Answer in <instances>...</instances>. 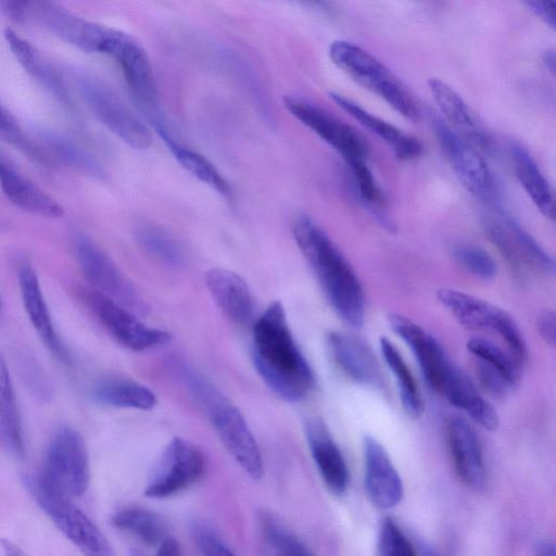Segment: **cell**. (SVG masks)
<instances>
[{
  "label": "cell",
  "instance_id": "1",
  "mask_svg": "<svg viewBox=\"0 0 556 556\" xmlns=\"http://www.w3.org/2000/svg\"><path fill=\"white\" fill-rule=\"evenodd\" d=\"M252 359L267 387L288 402H300L315 378L290 330L279 301L271 302L253 326Z\"/></svg>",
  "mask_w": 556,
  "mask_h": 556
},
{
  "label": "cell",
  "instance_id": "2",
  "mask_svg": "<svg viewBox=\"0 0 556 556\" xmlns=\"http://www.w3.org/2000/svg\"><path fill=\"white\" fill-rule=\"evenodd\" d=\"M293 237L333 311L350 327L361 328L365 318V295L350 262L308 216L296 218Z\"/></svg>",
  "mask_w": 556,
  "mask_h": 556
},
{
  "label": "cell",
  "instance_id": "3",
  "mask_svg": "<svg viewBox=\"0 0 556 556\" xmlns=\"http://www.w3.org/2000/svg\"><path fill=\"white\" fill-rule=\"evenodd\" d=\"M186 379L228 453L248 476L260 480L264 475L262 453L240 410L201 377L189 374Z\"/></svg>",
  "mask_w": 556,
  "mask_h": 556
},
{
  "label": "cell",
  "instance_id": "4",
  "mask_svg": "<svg viewBox=\"0 0 556 556\" xmlns=\"http://www.w3.org/2000/svg\"><path fill=\"white\" fill-rule=\"evenodd\" d=\"M331 61L354 81L383 99L393 110L413 122L418 106L402 81L376 56L345 40L329 46Z\"/></svg>",
  "mask_w": 556,
  "mask_h": 556
},
{
  "label": "cell",
  "instance_id": "5",
  "mask_svg": "<svg viewBox=\"0 0 556 556\" xmlns=\"http://www.w3.org/2000/svg\"><path fill=\"white\" fill-rule=\"evenodd\" d=\"M439 303L464 328L497 337L505 349L523 366L528 349L523 334L505 309L485 300L453 288L437 291Z\"/></svg>",
  "mask_w": 556,
  "mask_h": 556
},
{
  "label": "cell",
  "instance_id": "6",
  "mask_svg": "<svg viewBox=\"0 0 556 556\" xmlns=\"http://www.w3.org/2000/svg\"><path fill=\"white\" fill-rule=\"evenodd\" d=\"M89 479V456L84 438L71 427L59 428L48 444L41 470L33 481L73 498L86 492Z\"/></svg>",
  "mask_w": 556,
  "mask_h": 556
},
{
  "label": "cell",
  "instance_id": "7",
  "mask_svg": "<svg viewBox=\"0 0 556 556\" xmlns=\"http://www.w3.org/2000/svg\"><path fill=\"white\" fill-rule=\"evenodd\" d=\"M388 323L392 331L409 348L427 384L445 397L464 376L447 356L440 342L408 317L391 313Z\"/></svg>",
  "mask_w": 556,
  "mask_h": 556
},
{
  "label": "cell",
  "instance_id": "8",
  "mask_svg": "<svg viewBox=\"0 0 556 556\" xmlns=\"http://www.w3.org/2000/svg\"><path fill=\"white\" fill-rule=\"evenodd\" d=\"M206 456L193 442L174 438L163 450L144 488L150 498H167L198 483L205 475Z\"/></svg>",
  "mask_w": 556,
  "mask_h": 556
},
{
  "label": "cell",
  "instance_id": "9",
  "mask_svg": "<svg viewBox=\"0 0 556 556\" xmlns=\"http://www.w3.org/2000/svg\"><path fill=\"white\" fill-rule=\"evenodd\" d=\"M81 302L91 311L110 336L131 351H146L170 340L164 330L140 321L132 311L92 288H79Z\"/></svg>",
  "mask_w": 556,
  "mask_h": 556
},
{
  "label": "cell",
  "instance_id": "10",
  "mask_svg": "<svg viewBox=\"0 0 556 556\" xmlns=\"http://www.w3.org/2000/svg\"><path fill=\"white\" fill-rule=\"evenodd\" d=\"M77 85L96 117L121 140L139 150L152 144L148 126L110 87L88 75L78 76Z\"/></svg>",
  "mask_w": 556,
  "mask_h": 556
},
{
  "label": "cell",
  "instance_id": "11",
  "mask_svg": "<svg viewBox=\"0 0 556 556\" xmlns=\"http://www.w3.org/2000/svg\"><path fill=\"white\" fill-rule=\"evenodd\" d=\"M24 9L25 22H37L85 52L105 54L116 33V29L85 20L54 2L24 1Z\"/></svg>",
  "mask_w": 556,
  "mask_h": 556
},
{
  "label": "cell",
  "instance_id": "12",
  "mask_svg": "<svg viewBox=\"0 0 556 556\" xmlns=\"http://www.w3.org/2000/svg\"><path fill=\"white\" fill-rule=\"evenodd\" d=\"M38 505L55 527L85 556H112L111 546L97 525L64 495L30 482Z\"/></svg>",
  "mask_w": 556,
  "mask_h": 556
},
{
  "label": "cell",
  "instance_id": "13",
  "mask_svg": "<svg viewBox=\"0 0 556 556\" xmlns=\"http://www.w3.org/2000/svg\"><path fill=\"white\" fill-rule=\"evenodd\" d=\"M283 103L291 115L338 151L345 162L367 160L369 147L352 126L305 98L287 96Z\"/></svg>",
  "mask_w": 556,
  "mask_h": 556
},
{
  "label": "cell",
  "instance_id": "14",
  "mask_svg": "<svg viewBox=\"0 0 556 556\" xmlns=\"http://www.w3.org/2000/svg\"><path fill=\"white\" fill-rule=\"evenodd\" d=\"M433 132L463 186L476 198L492 200L495 194L494 178L479 151L460 138L438 115H432Z\"/></svg>",
  "mask_w": 556,
  "mask_h": 556
},
{
  "label": "cell",
  "instance_id": "15",
  "mask_svg": "<svg viewBox=\"0 0 556 556\" xmlns=\"http://www.w3.org/2000/svg\"><path fill=\"white\" fill-rule=\"evenodd\" d=\"M484 227L492 243L515 271L554 274L553 256L513 217L488 219Z\"/></svg>",
  "mask_w": 556,
  "mask_h": 556
},
{
  "label": "cell",
  "instance_id": "16",
  "mask_svg": "<svg viewBox=\"0 0 556 556\" xmlns=\"http://www.w3.org/2000/svg\"><path fill=\"white\" fill-rule=\"evenodd\" d=\"M75 253L79 267L92 289L130 311H144L136 290L111 257L93 241L79 236L75 242Z\"/></svg>",
  "mask_w": 556,
  "mask_h": 556
},
{
  "label": "cell",
  "instance_id": "17",
  "mask_svg": "<svg viewBox=\"0 0 556 556\" xmlns=\"http://www.w3.org/2000/svg\"><path fill=\"white\" fill-rule=\"evenodd\" d=\"M364 488L372 505L380 509L395 507L403 498L402 479L381 443L371 435L362 441Z\"/></svg>",
  "mask_w": 556,
  "mask_h": 556
},
{
  "label": "cell",
  "instance_id": "18",
  "mask_svg": "<svg viewBox=\"0 0 556 556\" xmlns=\"http://www.w3.org/2000/svg\"><path fill=\"white\" fill-rule=\"evenodd\" d=\"M17 280L23 306L42 343L60 362L71 363V354L53 324L38 275L26 258L18 262Z\"/></svg>",
  "mask_w": 556,
  "mask_h": 556
},
{
  "label": "cell",
  "instance_id": "19",
  "mask_svg": "<svg viewBox=\"0 0 556 556\" xmlns=\"http://www.w3.org/2000/svg\"><path fill=\"white\" fill-rule=\"evenodd\" d=\"M105 54L118 63L137 100L142 105H155L156 83L150 60L141 45L131 36L116 30Z\"/></svg>",
  "mask_w": 556,
  "mask_h": 556
},
{
  "label": "cell",
  "instance_id": "20",
  "mask_svg": "<svg viewBox=\"0 0 556 556\" xmlns=\"http://www.w3.org/2000/svg\"><path fill=\"white\" fill-rule=\"evenodd\" d=\"M446 440L459 479L469 488H484L485 464L480 440L472 424L462 416L451 417L446 422Z\"/></svg>",
  "mask_w": 556,
  "mask_h": 556
},
{
  "label": "cell",
  "instance_id": "21",
  "mask_svg": "<svg viewBox=\"0 0 556 556\" xmlns=\"http://www.w3.org/2000/svg\"><path fill=\"white\" fill-rule=\"evenodd\" d=\"M428 85L443 114L442 119L451 129L480 153H490L493 150L492 138L464 99L448 84L437 77L429 79Z\"/></svg>",
  "mask_w": 556,
  "mask_h": 556
},
{
  "label": "cell",
  "instance_id": "22",
  "mask_svg": "<svg viewBox=\"0 0 556 556\" xmlns=\"http://www.w3.org/2000/svg\"><path fill=\"white\" fill-rule=\"evenodd\" d=\"M327 345L336 365L350 379L371 388L383 387L379 363L363 340L345 332L331 331L327 336Z\"/></svg>",
  "mask_w": 556,
  "mask_h": 556
},
{
  "label": "cell",
  "instance_id": "23",
  "mask_svg": "<svg viewBox=\"0 0 556 556\" xmlns=\"http://www.w3.org/2000/svg\"><path fill=\"white\" fill-rule=\"evenodd\" d=\"M304 432L308 448L321 480L334 495H342L350 484V473L345 459L319 418L305 422Z\"/></svg>",
  "mask_w": 556,
  "mask_h": 556
},
{
  "label": "cell",
  "instance_id": "24",
  "mask_svg": "<svg viewBox=\"0 0 556 556\" xmlns=\"http://www.w3.org/2000/svg\"><path fill=\"white\" fill-rule=\"evenodd\" d=\"M0 188L7 199L24 212L47 218H60L63 206L27 176L0 150Z\"/></svg>",
  "mask_w": 556,
  "mask_h": 556
},
{
  "label": "cell",
  "instance_id": "25",
  "mask_svg": "<svg viewBox=\"0 0 556 556\" xmlns=\"http://www.w3.org/2000/svg\"><path fill=\"white\" fill-rule=\"evenodd\" d=\"M205 283L217 307L229 320L247 325L253 319V296L249 286L238 274L213 268L207 271Z\"/></svg>",
  "mask_w": 556,
  "mask_h": 556
},
{
  "label": "cell",
  "instance_id": "26",
  "mask_svg": "<svg viewBox=\"0 0 556 556\" xmlns=\"http://www.w3.org/2000/svg\"><path fill=\"white\" fill-rule=\"evenodd\" d=\"M329 97L361 125L383 140L397 159L409 161L421 155L424 147L415 136L371 114L342 94L330 92Z\"/></svg>",
  "mask_w": 556,
  "mask_h": 556
},
{
  "label": "cell",
  "instance_id": "27",
  "mask_svg": "<svg viewBox=\"0 0 556 556\" xmlns=\"http://www.w3.org/2000/svg\"><path fill=\"white\" fill-rule=\"evenodd\" d=\"M151 125L176 161L187 172L224 198L231 197V189L227 180L205 156L180 143L167 129L163 119L153 117L151 118Z\"/></svg>",
  "mask_w": 556,
  "mask_h": 556
},
{
  "label": "cell",
  "instance_id": "28",
  "mask_svg": "<svg viewBox=\"0 0 556 556\" xmlns=\"http://www.w3.org/2000/svg\"><path fill=\"white\" fill-rule=\"evenodd\" d=\"M510 157L515 174L536 208L549 219L555 216L552 187L532 154L521 143L511 141Z\"/></svg>",
  "mask_w": 556,
  "mask_h": 556
},
{
  "label": "cell",
  "instance_id": "29",
  "mask_svg": "<svg viewBox=\"0 0 556 556\" xmlns=\"http://www.w3.org/2000/svg\"><path fill=\"white\" fill-rule=\"evenodd\" d=\"M0 448L20 459L25 453L23 428L15 391L7 363L0 353Z\"/></svg>",
  "mask_w": 556,
  "mask_h": 556
},
{
  "label": "cell",
  "instance_id": "30",
  "mask_svg": "<svg viewBox=\"0 0 556 556\" xmlns=\"http://www.w3.org/2000/svg\"><path fill=\"white\" fill-rule=\"evenodd\" d=\"M4 39L21 66L60 100L68 101L67 89L59 72L29 41L7 28Z\"/></svg>",
  "mask_w": 556,
  "mask_h": 556
},
{
  "label": "cell",
  "instance_id": "31",
  "mask_svg": "<svg viewBox=\"0 0 556 556\" xmlns=\"http://www.w3.org/2000/svg\"><path fill=\"white\" fill-rule=\"evenodd\" d=\"M92 397L103 405L140 410L152 409L157 403L153 391L125 378H106L99 381L92 389Z\"/></svg>",
  "mask_w": 556,
  "mask_h": 556
},
{
  "label": "cell",
  "instance_id": "32",
  "mask_svg": "<svg viewBox=\"0 0 556 556\" xmlns=\"http://www.w3.org/2000/svg\"><path fill=\"white\" fill-rule=\"evenodd\" d=\"M379 346L384 363L394 377L405 413L410 418L418 419L424 414L425 402L413 372L388 338L380 337Z\"/></svg>",
  "mask_w": 556,
  "mask_h": 556
},
{
  "label": "cell",
  "instance_id": "33",
  "mask_svg": "<svg viewBox=\"0 0 556 556\" xmlns=\"http://www.w3.org/2000/svg\"><path fill=\"white\" fill-rule=\"evenodd\" d=\"M114 528L126 532L140 542L154 546L167 536L163 517L152 510L129 506L117 510L111 518Z\"/></svg>",
  "mask_w": 556,
  "mask_h": 556
},
{
  "label": "cell",
  "instance_id": "34",
  "mask_svg": "<svg viewBox=\"0 0 556 556\" xmlns=\"http://www.w3.org/2000/svg\"><path fill=\"white\" fill-rule=\"evenodd\" d=\"M136 238L149 254L167 265L179 266L185 262L180 243L160 226L141 224L136 229Z\"/></svg>",
  "mask_w": 556,
  "mask_h": 556
},
{
  "label": "cell",
  "instance_id": "35",
  "mask_svg": "<svg viewBox=\"0 0 556 556\" xmlns=\"http://www.w3.org/2000/svg\"><path fill=\"white\" fill-rule=\"evenodd\" d=\"M467 351L473 358L486 362L504 372L518 386L523 370L520 364L504 346L483 337H472L466 343Z\"/></svg>",
  "mask_w": 556,
  "mask_h": 556
},
{
  "label": "cell",
  "instance_id": "36",
  "mask_svg": "<svg viewBox=\"0 0 556 556\" xmlns=\"http://www.w3.org/2000/svg\"><path fill=\"white\" fill-rule=\"evenodd\" d=\"M260 523L264 536L278 556H315L301 539L271 515L262 514Z\"/></svg>",
  "mask_w": 556,
  "mask_h": 556
},
{
  "label": "cell",
  "instance_id": "37",
  "mask_svg": "<svg viewBox=\"0 0 556 556\" xmlns=\"http://www.w3.org/2000/svg\"><path fill=\"white\" fill-rule=\"evenodd\" d=\"M377 556H418L412 541L391 517L383 518L380 523Z\"/></svg>",
  "mask_w": 556,
  "mask_h": 556
},
{
  "label": "cell",
  "instance_id": "38",
  "mask_svg": "<svg viewBox=\"0 0 556 556\" xmlns=\"http://www.w3.org/2000/svg\"><path fill=\"white\" fill-rule=\"evenodd\" d=\"M456 262L472 276L490 280L495 277L497 267L491 254L475 244H459L454 248Z\"/></svg>",
  "mask_w": 556,
  "mask_h": 556
},
{
  "label": "cell",
  "instance_id": "39",
  "mask_svg": "<svg viewBox=\"0 0 556 556\" xmlns=\"http://www.w3.org/2000/svg\"><path fill=\"white\" fill-rule=\"evenodd\" d=\"M346 164L351 169L361 200L374 207L383 205V193L371 169L368 167L366 160H352L348 161Z\"/></svg>",
  "mask_w": 556,
  "mask_h": 556
},
{
  "label": "cell",
  "instance_id": "40",
  "mask_svg": "<svg viewBox=\"0 0 556 556\" xmlns=\"http://www.w3.org/2000/svg\"><path fill=\"white\" fill-rule=\"evenodd\" d=\"M0 137L15 149L37 161L42 159L38 147L28 138L15 117L0 102Z\"/></svg>",
  "mask_w": 556,
  "mask_h": 556
},
{
  "label": "cell",
  "instance_id": "41",
  "mask_svg": "<svg viewBox=\"0 0 556 556\" xmlns=\"http://www.w3.org/2000/svg\"><path fill=\"white\" fill-rule=\"evenodd\" d=\"M191 531L202 556H237L224 540L205 523L193 522Z\"/></svg>",
  "mask_w": 556,
  "mask_h": 556
},
{
  "label": "cell",
  "instance_id": "42",
  "mask_svg": "<svg viewBox=\"0 0 556 556\" xmlns=\"http://www.w3.org/2000/svg\"><path fill=\"white\" fill-rule=\"evenodd\" d=\"M536 330L543 341L555 346L556 342V319L553 309H544L536 319Z\"/></svg>",
  "mask_w": 556,
  "mask_h": 556
},
{
  "label": "cell",
  "instance_id": "43",
  "mask_svg": "<svg viewBox=\"0 0 556 556\" xmlns=\"http://www.w3.org/2000/svg\"><path fill=\"white\" fill-rule=\"evenodd\" d=\"M526 5L546 25L553 29L555 28V1L529 0L526 2Z\"/></svg>",
  "mask_w": 556,
  "mask_h": 556
},
{
  "label": "cell",
  "instance_id": "44",
  "mask_svg": "<svg viewBox=\"0 0 556 556\" xmlns=\"http://www.w3.org/2000/svg\"><path fill=\"white\" fill-rule=\"evenodd\" d=\"M156 556H182L181 546L175 538L167 535L157 545Z\"/></svg>",
  "mask_w": 556,
  "mask_h": 556
},
{
  "label": "cell",
  "instance_id": "45",
  "mask_svg": "<svg viewBox=\"0 0 556 556\" xmlns=\"http://www.w3.org/2000/svg\"><path fill=\"white\" fill-rule=\"evenodd\" d=\"M534 556H555L554 543L548 540L540 541L535 545Z\"/></svg>",
  "mask_w": 556,
  "mask_h": 556
},
{
  "label": "cell",
  "instance_id": "46",
  "mask_svg": "<svg viewBox=\"0 0 556 556\" xmlns=\"http://www.w3.org/2000/svg\"><path fill=\"white\" fill-rule=\"evenodd\" d=\"M1 546L5 556H25L22 549L9 540H2Z\"/></svg>",
  "mask_w": 556,
  "mask_h": 556
},
{
  "label": "cell",
  "instance_id": "47",
  "mask_svg": "<svg viewBox=\"0 0 556 556\" xmlns=\"http://www.w3.org/2000/svg\"><path fill=\"white\" fill-rule=\"evenodd\" d=\"M543 63L551 73H555V50L547 49L542 56Z\"/></svg>",
  "mask_w": 556,
  "mask_h": 556
},
{
  "label": "cell",
  "instance_id": "48",
  "mask_svg": "<svg viewBox=\"0 0 556 556\" xmlns=\"http://www.w3.org/2000/svg\"><path fill=\"white\" fill-rule=\"evenodd\" d=\"M129 556H146V555L141 551L132 548L129 552Z\"/></svg>",
  "mask_w": 556,
  "mask_h": 556
},
{
  "label": "cell",
  "instance_id": "49",
  "mask_svg": "<svg viewBox=\"0 0 556 556\" xmlns=\"http://www.w3.org/2000/svg\"><path fill=\"white\" fill-rule=\"evenodd\" d=\"M420 556H437V555H434V554H433L432 552H430V551H426V552L424 551V552L421 553V555H420Z\"/></svg>",
  "mask_w": 556,
  "mask_h": 556
},
{
  "label": "cell",
  "instance_id": "50",
  "mask_svg": "<svg viewBox=\"0 0 556 556\" xmlns=\"http://www.w3.org/2000/svg\"><path fill=\"white\" fill-rule=\"evenodd\" d=\"M0 308H1V296H0Z\"/></svg>",
  "mask_w": 556,
  "mask_h": 556
}]
</instances>
